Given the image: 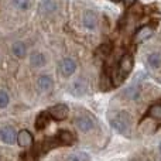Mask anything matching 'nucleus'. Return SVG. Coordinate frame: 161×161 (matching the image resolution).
<instances>
[{
  "label": "nucleus",
  "instance_id": "nucleus-1",
  "mask_svg": "<svg viewBox=\"0 0 161 161\" xmlns=\"http://www.w3.org/2000/svg\"><path fill=\"white\" fill-rule=\"evenodd\" d=\"M109 123L116 131L123 136H130L131 130V116L127 112H112L109 114Z\"/></svg>",
  "mask_w": 161,
  "mask_h": 161
},
{
  "label": "nucleus",
  "instance_id": "nucleus-2",
  "mask_svg": "<svg viewBox=\"0 0 161 161\" xmlns=\"http://www.w3.org/2000/svg\"><path fill=\"white\" fill-rule=\"evenodd\" d=\"M47 112H48V114H50L51 119L58 120V122L65 120L68 117V114H69V109H68V106L64 105V103H58V105L50 108Z\"/></svg>",
  "mask_w": 161,
  "mask_h": 161
},
{
  "label": "nucleus",
  "instance_id": "nucleus-3",
  "mask_svg": "<svg viewBox=\"0 0 161 161\" xmlns=\"http://www.w3.org/2000/svg\"><path fill=\"white\" fill-rule=\"evenodd\" d=\"M133 67H134V59L130 54H126L120 58L119 61V74L122 78H126L129 74L133 71Z\"/></svg>",
  "mask_w": 161,
  "mask_h": 161
},
{
  "label": "nucleus",
  "instance_id": "nucleus-4",
  "mask_svg": "<svg viewBox=\"0 0 161 161\" xmlns=\"http://www.w3.org/2000/svg\"><path fill=\"white\" fill-rule=\"evenodd\" d=\"M59 7V0H41L38 7V13L42 16H50L55 13Z\"/></svg>",
  "mask_w": 161,
  "mask_h": 161
},
{
  "label": "nucleus",
  "instance_id": "nucleus-5",
  "mask_svg": "<svg viewBox=\"0 0 161 161\" xmlns=\"http://www.w3.org/2000/svg\"><path fill=\"white\" fill-rule=\"evenodd\" d=\"M0 140L6 144H13L17 140V133L14 130V127L11 126H3L0 127Z\"/></svg>",
  "mask_w": 161,
  "mask_h": 161
},
{
  "label": "nucleus",
  "instance_id": "nucleus-6",
  "mask_svg": "<svg viewBox=\"0 0 161 161\" xmlns=\"http://www.w3.org/2000/svg\"><path fill=\"white\" fill-rule=\"evenodd\" d=\"M17 143H19V146L23 148L33 147V144H34L33 134L28 130H20L19 133H17Z\"/></svg>",
  "mask_w": 161,
  "mask_h": 161
},
{
  "label": "nucleus",
  "instance_id": "nucleus-7",
  "mask_svg": "<svg viewBox=\"0 0 161 161\" xmlns=\"http://www.w3.org/2000/svg\"><path fill=\"white\" fill-rule=\"evenodd\" d=\"M76 69V62L72 58H64L59 62V71L64 76H71Z\"/></svg>",
  "mask_w": 161,
  "mask_h": 161
},
{
  "label": "nucleus",
  "instance_id": "nucleus-8",
  "mask_svg": "<svg viewBox=\"0 0 161 161\" xmlns=\"http://www.w3.org/2000/svg\"><path fill=\"white\" fill-rule=\"evenodd\" d=\"M82 24L88 30H95L97 25V16L92 10H86L82 14Z\"/></svg>",
  "mask_w": 161,
  "mask_h": 161
},
{
  "label": "nucleus",
  "instance_id": "nucleus-9",
  "mask_svg": "<svg viewBox=\"0 0 161 161\" xmlns=\"http://www.w3.org/2000/svg\"><path fill=\"white\" fill-rule=\"evenodd\" d=\"M154 34V28L151 25H143L134 34V42H143L146 40H148Z\"/></svg>",
  "mask_w": 161,
  "mask_h": 161
},
{
  "label": "nucleus",
  "instance_id": "nucleus-10",
  "mask_svg": "<svg viewBox=\"0 0 161 161\" xmlns=\"http://www.w3.org/2000/svg\"><path fill=\"white\" fill-rule=\"evenodd\" d=\"M75 126L78 127V130L83 131V133H86V131L92 130L93 129V120L91 119V117L88 116H79L75 119Z\"/></svg>",
  "mask_w": 161,
  "mask_h": 161
},
{
  "label": "nucleus",
  "instance_id": "nucleus-11",
  "mask_svg": "<svg viewBox=\"0 0 161 161\" xmlns=\"http://www.w3.org/2000/svg\"><path fill=\"white\" fill-rule=\"evenodd\" d=\"M37 86H38V89L41 92L47 93V92L53 91L54 80H53L51 76H48V75H41V76H38V79H37Z\"/></svg>",
  "mask_w": 161,
  "mask_h": 161
},
{
  "label": "nucleus",
  "instance_id": "nucleus-12",
  "mask_svg": "<svg viewBox=\"0 0 161 161\" xmlns=\"http://www.w3.org/2000/svg\"><path fill=\"white\" fill-rule=\"evenodd\" d=\"M71 93L75 95V96H83V95L88 92V83L83 79H78L71 85Z\"/></svg>",
  "mask_w": 161,
  "mask_h": 161
},
{
  "label": "nucleus",
  "instance_id": "nucleus-13",
  "mask_svg": "<svg viewBox=\"0 0 161 161\" xmlns=\"http://www.w3.org/2000/svg\"><path fill=\"white\" fill-rule=\"evenodd\" d=\"M57 139L59 140L61 144L71 146L74 143V140H75V137H74V134L71 133V131H68V130H59L58 134H57Z\"/></svg>",
  "mask_w": 161,
  "mask_h": 161
},
{
  "label": "nucleus",
  "instance_id": "nucleus-14",
  "mask_svg": "<svg viewBox=\"0 0 161 161\" xmlns=\"http://www.w3.org/2000/svg\"><path fill=\"white\" fill-rule=\"evenodd\" d=\"M30 62L34 68H41V67L45 65L47 58H45V55L42 53H34L33 55L30 57Z\"/></svg>",
  "mask_w": 161,
  "mask_h": 161
},
{
  "label": "nucleus",
  "instance_id": "nucleus-15",
  "mask_svg": "<svg viewBox=\"0 0 161 161\" xmlns=\"http://www.w3.org/2000/svg\"><path fill=\"white\" fill-rule=\"evenodd\" d=\"M11 53H13V55L17 57V58H23V57L25 55V53H27V47H25L24 42L17 41V42H14L13 47H11Z\"/></svg>",
  "mask_w": 161,
  "mask_h": 161
},
{
  "label": "nucleus",
  "instance_id": "nucleus-16",
  "mask_svg": "<svg viewBox=\"0 0 161 161\" xmlns=\"http://www.w3.org/2000/svg\"><path fill=\"white\" fill-rule=\"evenodd\" d=\"M50 119L51 117H50V114H48V112L40 113L38 116H37V120H36V129L37 130H42V129L50 123Z\"/></svg>",
  "mask_w": 161,
  "mask_h": 161
},
{
  "label": "nucleus",
  "instance_id": "nucleus-17",
  "mask_svg": "<svg viewBox=\"0 0 161 161\" xmlns=\"http://www.w3.org/2000/svg\"><path fill=\"white\" fill-rule=\"evenodd\" d=\"M147 116L151 117V119L161 120V103H154V105H151L147 112Z\"/></svg>",
  "mask_w": 161,
  "mask_h": 161
},
{
  "label": "nucleus",
  "instance_id": "nucleus-18",
  "mask_svg": "<svg viewBox=\"0 0 161 161\" xmlns=\"http://www.w3.org/2000/svg\"><path fill=\"white\" fill-rule=\"evenodd\" d=\"M10 3L17 10H28L31 6V0H10Z\"/></svg>",
  "mask_w": 161,
  "mask_h": 161
},
{
  "label": "nucleus",
  "instance_id": "nucleus-19",
  "mask_svg": "<svg viewBox=\"0 0 161 161\" xmlns=\"http://www.w3.org/2000/svg\"><path fill=\"white\" fill-rule=\"evenodd\" d=\"M67 161H91V157L83 151H76V153L69 154Z\"/></svg>",
  "mask_w": 161,
  "mask_h": 161
},
{
  "label": "nucleus",
  "instance_id": "nucleus-20",
  "mask_svg": "<svg viewBox=\"0 0 161 161\" xmlns=\"http://www.w3.org/2000/svg\"><path fill=\"white\" fill-rule=\"evenodd\" d=\"M123 95H125L127 99H139V96H140V91L136 88V86H129L127 89H126L125 92H123Z\"/></svg>",
  "mask_w": 161,
  "mask_h": 161
},
{
  "label": "nucleus",
  "instance_id": "nucleus-21",
  "mask_svg": "<svg viewBox=\"0 0 161 161\" xmlns=\"http://www.w3.org/2000/svg\"><path fill=\"white\" fill-rule=\"evenodd\" d=\"M160 64H161L160 54H151V55L148 57V65H150L151 68H158Z\"/></svg>",
  "mask_w": 161,
  "mask_h": 161
},
{
  "label": "nucleus",
  "instance_id": "nucleus-22",
  "mask_svg": "<svg viewBox=\"0 0 161 161\" xmlns=\"http://www.w3.org/2000/svg\"><path fill=\"white\" fill-rule=\"evenodd\" d=\"M8 102H10V96H8V93L6 91H0V109H4L7 108Z\"/></svg>",
  "mask_w": 161,
  "mask_h": 161
},
{
  "label": "nucleus",
  "instance_id": "nucleus-23",
  "mask_svg": "<svg viewBox=\"0 0 161 161\" xmlns=\"http://www.w3.org/2000/svg\"><path fill=\"white\" fill-rule=\"evenodd\" d=\"M123 2H125V4L127 6V7H130V6L134 4V2H136V0H123Z\"/></svg>",
  "mask_w": 161,
  "mask_h": 161
},
{
  "label": "nucleus",
  "instance_id": "nucleus-24",
  "mask_svg": "<svg viewBox=\"0 0 161 161\" xmlns=\"http://www.w3.org/2000/svg\"><path fill=\"white\" fill-rule=\"evenodd\" d=\"M112 2H116L117 3V2H120V0H112Z\"/></svg>",
  "mask_w": 161,
  "mask_h": 161
},
{
  "label": "nucleus",
  "instance_id": "nucleus-25",
  "mask_svg": "<svg viewBox=\"0 0 161 161\" xmlns=\"http://www.w3.org/2000/svg\"><path fill=\"white\" fill-rule=\"evenodd\" d=\"M160 151H161V146H160Z\"/></svg>",
  "mask_w": 161,
  "mask_h": 161
}]
</instances>
